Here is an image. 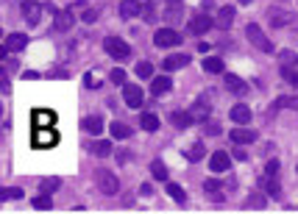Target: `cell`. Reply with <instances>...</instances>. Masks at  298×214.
<instances>
[{
    "mask_svg": "<svg viewBox=\"0 0 298 214\" xmlns=\"http://www.w3.org/2000/svg\"><path fill=\"white\" fill-rule=\"evenodd\" d=\"M203 70L212 72V75H217V72H223L226 67H223V59H217V56H206V59H203Z\"/></svg>",
    "mask_w": 298,
    "mask_h": 214,
    "instance_id": "7402d4cb",
    "label": "cell"
},
{
    "mask_svg": "<svg viewBox=\"0 0 298 214\" xmlns=\"http://www.w3.org/2000/svg\"><path fill=\"white\" fill-rule=\"evenodd\" d=\"M234 14H237V9H234V6H223V9H217L215 25H217V28H232V23H234Z\"/></svg>",
    "mask_w": 298,
    "mask_h": 214,
    "instance_id": "4fadbf2b",
    "label": "cell"
},
{
    "mask_svg": "<svg viewBox=\"0 0 298 214\" xmlns=\"http://www.w3.org/2000/svg\"><path fill=\"white\" fill-rule=\"evenodd\" d=\"M203 189H206L209 195H215V192L220 189V181H206V184H203Z\"/></svg>",
    "mask_w": 298,
    "mask_h": 214,
    "instance_id": "7bdbcfd3",
    "label": "cell"
},
{
    "mask_svg": "<svg viewBox=\"0 0 298 214\" xmlns=\"http://www.w3.org/2000/svg\"><path fill=\"white\" fill-rule=\"evenodd\" d=\"M72 12L70 9H61V12H56V31H70L72 28Z\"/></svg>",
    "mask_w": 298,
    "mask_h": 214,
    "instance_id": "d6986e66",
    "label": "cell"
},
{
    "mask_svg": "<svg viewBox=\"0 0 298 214\" xmlns=\"http://www.w3.org/2000/svg\"><path fill=\"white\" fill-rule=\"evenodd\" d=\"M81 128L90 134H101L103 131V117H98V114H92V117H84L81 120Z\"/></svg>",
    "mask_w": 298,
    "mask_h": 214,
    "instance_id": "44dd1931",
    "label": "cell"
},
{
    "mask_svg": "<svg viewBox=\"0 0 298 214\" xmlns=\"http://www.w3.org/2000/svg\"><path fill=\"white\" fill-rule=\"evenodd\" d=\"M28 48V36L25 34H9L6 36V50H12V53H20V50Z\"/></svg>",
    "mask_w": 298,
    "mask_h": 214,
    "instance_id": "5bb4252c",
    "label": "cell"
},
{
    "mask_svg": "<svg viewBox=\"0 0 298 214\" xmlns=\"http://www.w3.org/2000/svg\"><path fill=\"white\" fill-rule=\"evenodd\" d=\"M167 23H179V17H181V6H179V0H170V6H167Z\"/></svg>",
    "mask_w": 298,
    "mask_h": 214,
    "instance_id": "f546056e",
    "label": "cell"
},
{
    "mask_svg": "<svg viewBox=\"0 0 298 214\" xmlns=\"http://www.w3.org/2000/svg\"><path fill=\"white\" fill-rule=\"evenodd\" d=\"M234 159H237V161H245V159H248V156H245L243 150H234Z\"/></svg>",
    "mask_w": 298,
    "mask_h": 214,
    "instance_id": "bcb514c9",
    "label": "cell"
},
{
    "mask_svg": "<svg viewBox=\"0 0 298 214\" xmlns=\"http://www.w3.org/2000/svg\"><path fill=\"white\" fill-rule=\"evenodd\" d=\"M203 156H206V148H203V142H195L190 150H187V159H190L192 164H195V161H201Z\"/></svg>",
    "mask_w": 298,
    "mask_h": 214,
    "instance_id": "83f0119b",
    "label": "cell"
},
{
    "mask_svg": "<svg viewBox=\"0 0 298 214\" xmlns=\"http://www.w3.org/2000/svg\"><path fill=\"white\" fill-rule=\"evenodd\" d=\"M170 89H173L170 75H156L154 81H151V92H154V95H167Z\"/></svg>",
    "mask_w": 298,
    "mask_h": 214,
    "instance_id": "9a60e30c",
    "label": "cell"
},
{
    "mask_svg": "<svg viewBox=\"0 0 298 214\" xmlns=\"http://www.w3.org/2000/svg\"><path fill=\"white\" fill-rule=\"evenodd\" d=\"M109 131H112L114 139H128V137H131V128H128L125 123H112V125H109Z\"/></svg>",
    "mask_w": 298,
    "mask_h": 214,
    "instance_id": "cb8c5ba5",
    "label": "cell"
},
{
    "mask_svg": "<svg viewBox=\"0 0 298 214\" xmlns=\"http://www.w3.org/2000/svg\"><path fill=\"white\" fill-rule=\"evenodd\" d=\"M229 167H232V156L229 153L217 150L215 156H209V170H212V173H226Z\"/></svg>",
    "mask_w": 298,
    "mask_h": 214,
    "instance_id": "ba28073f",
    "label": "cell"
},
{
    "mask_svg": "<svg viewBox=\"0 0 298 214\" xmlns=\"http://www.w3.org/2000/svg\"><path fill=\"white\" fill-rule=\"evenodd\" d=\"M139 12H142V6H139L137 0H123V3H120V17H123V20L137 17Z\"/></svg>",
    "mask_w": 298,
    "mask_h": 214,
    "instance_id": "ac0fdd59",
    "label": "cell"
},
{
    "mask_svg": "<svg viewBox=\"0 0 298 214\" xmlns=\"http://www.w3.org/2000/svg\"><path fill=\"white\" fill-rule=\"evenodd\" d=\"M209 114H212V100H209V95L203 92V95L198 97L195 103H192L190 117H192V123H206V120H209Z\"/></svg>",
    "mask_w": 298,
    "mask_h": 214,
    "instance_id": "5b68a950",
    "label": "cell"
},
{
    "mask_svg": "<svg viewBox=\"0 0 298 214\" xmlns=\"http://www.w3.org/2000/svg\"><path fill=\"white\" fill-rule=\"evenodd\" d=\"M287 106H290V109H298V100H295L292 95H287V97H279V100L273 103V109H287Z\"/></svg>",
    "mask_w": 298,
    "mask_h": 214,
    "instance_id": "e575fe53",
    "label": "cell"
},
{
    "mask_svg": "<svg viewBox=\"0 0 298 214\" xmlns=\"http://www.w3.org/2000/svg\"><path fill=\"white\" fill-rule=\"evenodd\" d=\"M295 170H298V167H295Z\"/></svg>",
    "mask_w": 298,
    "mask_h": 214,
    "instance_id": "816d5d0a",
    "label": "cell"
},
{
    "mask_svg": "<svg viewBox=\"0 0 298 214\" xmlns=\"http://www.w3.org/2000/svg\"><path fill=\"white\" fill-rule=\"evenodd\" d=\"M139 123H142V128L145 131H156V128H159V117H156V114H142V117H139Z\"/></svg>",
    "mask_w": 298,
    "mask_h": 214,
    "instance_id": "f1b7e54d",
    "label": "cell"
},
{
    "mask_svg": "<svg viewBox=\"0 0 298 214\" xmlns=\"http://www.w3.org/2000/svg\"><path fill=\"white\" fill-rule=\"evenodd\" d=\"M123 97H125V103H128L131 109H139V106H142V89H139V86H134V83H125Z\"/></svg>",
    "mask_w": 298,
    "mask_h": 214,
    "instance_id": "8fae6325",
    "label": "cell"
},
{
    "mask_svg": "<svg viewBox=\"0 0 298 214\" xmlns=\"http://www.w3.org/2000/svg\"><path fill=\"white\" fill-rule=\"evenodd\" d=\"M6 197H23V189H17V186L14 189H3L0 186V200H6Z\"/></svg>",
    "mask_w": 298,
    "mask_h": 214,
    "instance_id": "74e56055",
    "label": "cell"
},
{
    "mask_svg": "<svg viewBox=\"0 0 298 214\" xmlns=\"http://www.w3.org/2000/svg\"><path fill=\"white\" fill-rule=\"evenodd\" d=\"M95 181H98V189H101L103 195H117L120 192L117 175L109 173V170H95Z\"/></svg>",
    "mask_w": 298,
    "mask_h": 214,
    "instance_id": "277c9868",
    "label": "cell"
},
{
    "mask_svg": "<svg viewBox=\"0 0 298 214\" xmlns=\"http://www.w3.org/2000/svg\"><path fill=\"white\" fill-rule=\"evenodd\" d=\"M281 78H284V81H290L292 86H298V72L295 70H281Z\"/></svg>",
    "mask_w": 298,
    "mask_h": 214,
    "instance_id": "f35d334b",
    "label": "cell"
},
{
    "mask_svg": "<svg viewBox=\"0 0 298 214\" xmlns=\"http://www.w3.org/2000/svg\"><path fill=\"white\" fill-rule=\"evenodd\" d=\"M0 34H3V31H0Z\"/></svg>",
    "mask_w": 298,
    "mask_h": 214,
    "instance_id": "f907efd6",
    "label": "cell"
},
{
    "mask_svg": "<svg viewBox=\"0 0 298 214\" xmlns=\"http://www.w3.org/2000/svg\"><path fill=\"white\" fill-rule=\"evenodd\" d=\"M56 186H59V181H45V184H42V189H45V192H53Z\"/></svg>",
    "mask_w": 298,
    "mask_h": 214,
    "instance_id": "ee69618b",
    "label": "cell"
},
{
    "mask_svg": "<svg viewBox=\"0 0 298 214\" xmlns=\"http://www.w3.org/2000/svg\"><path fill=\"white\" fill-rule=\"evenodd\" d=\"M34 128H48V125L56 123V114L50 109H34Z\"/></svg>",
    "mask_w": 298,
    "mask_h": 214,
    "instance_id": "30bf717a",
    "label": "cell"
},
{
    "mask_svg": "<svg viewBox=\"0 0 298 214\" xmlns=\"http://www.w3.org/2000/svg\"><path fill=\"white\" fill-rule=\"evenodd\" d=\"M34 208H39V211H50V208H53V200L48 197V192L39 195V197H34Z\"/></svg>",
    "mask_w": 298,
    "mask_h": 214,
    "instance_id": "1f68e13d",
    "label": "cell"
},
{
    "mask_svg": "<svg viewBox=\"0 0 298 214\" xmlns=\"http://www.w3.org/2000/svg\"><path fill=\"white\" fill-rule=\"evenodd\" d=\"M212 25H215V20L209 17V14H198V17H192V23L187 25V28H190L192 36H203L209 28H212Z\"/></svg>",
    "mask_w": 298,
    "mask_h": 214,
    "instance_id": "52a82bcc",
    "label": "cell"
},
{
    "mask_svg": "<svg viewBox=\"0 0 298 214\" xmlns=\"http://www.w3.org/2000/svg\"><path fill=\"white\" fill-rule=\"evenodd\" d=\"M92 150H95L98 156H109V153H112V142L101 139V142H95V145H92Z\"/></svg>",
    "mask_w": 298,
    "mask_h": 214,
    "instance_id": "d590c367",
    "label": "cell"
},
{
    "mask_svg": "<svg viewBox=\"0 0 298 214\" xmlns=\"http://www.w3.org/2000/svg\"><path fill=\"white\" fill-rule=\"evenodd\" d=\"M23 17L28 20V25H39V20H42V6L36 3V0H25V3H23Z\"/></svg>",
    "mask_w": 298,
    "mask_h": 214,
    "instance_id": "9c48e42d",
    "label": "cell"
},
{
    "mask_svg": "<svg viewBox=\"0 0 298 214\" xmlns=\"http://www.w3.org/2000/svg\"><path fill=\"white\" fill-rule=\"evenodd\" d=\"M245 208H265V197L262 195H251L245 200Z\"/></svg>",
    "mask_w": 298,
    "mask_h": 214,
    "instance_id": "8d00e7d4",
    "label": "cell"
},
{
    "mask_svg": "<svg viewBox=\"0 0 298 214\" xmlns=\"http://www.w3.org/2000/svg\"><path fill=\"white\" fill-rule=\"evenodd\" d=\"M276 173H279V161L270 159V161H268V167H265V175H276Z\"/></svg>",
    "mask_w": 298,
    "mask_h": 214,
    "instance_id": "60d3db41",
    "label": "cell"
},
{
    "mask_svg": "<svg viewBox=\"0 0 298 214\" xmlns=\"http://www.w3.org/2000/svg\"><path fill=\"white\" fill-rule=\"evenodd\" d=\"M170 123L176 128H187V125H192V117H190V112H173L170 114Z\"/></svg>",
    "mask_w": 298,
    "mask_h": 214,
    "instance_id": "d4e9b609",
    "label": "cell"
},
{
    "mask_svg": "<svg viewBox=\"0 0 298 214\" xmlns=\"http://www.w3.org/2000/svg\"><path fill=\"white\" fill-rule=\"evenodd\" d=\"M103 48H106V53L112 56V59H117V61H125L128 56H131V48H128L120 36H106Z\"/></svg>",
    "mask_w": 298,
    "mask_h": 214,
    "instance_id": "3957f363",
    "label": "cell"
},
{
    "mask_svg": "<svg viewBox=\"0 0 298 214\" xmlns=\"http://www.w3.org/2000/svg\"><path fill=\"white\" fill-rule=\"evenodd\" d=\"M3 56H6V45H0V59H3Z\"/></svg>",
    "mask_w": 298,
    "mask_h": 214,
    "instance_id": "c3c4849f",
    "label": "cell"
},
{
    "mask_svg": "<svg viewBox=\"0 0 298 214\" xmlns=\"http://www.w3.org/2000/svg\"><path fill=\"white\" fill-rule=\"evenodd\" d=\"M56 142H59V131H56L53 125H48V128H34V139H31L34 148L48 150V148H53Z\"/></svg>",
    "mask_w": 298,
    "mask_h": 214,
    "instance_id": "6da1fadb",
    "label": "cell"
},
{
    "mask_svg": "<svg viewBox=\"0 0 298 214\" xmlns=\"http://www.w3.org/2000/svg\"><path fill=\"white\" fill-rule=\"evenodd\" d=\"M279 64H281V70H292V67L298 64V56L290 53V50H284V53H281V59H279Z\"/></svg>",
    "mask_w": 298,
    "mask_h": 214,
    "instance_id": "4dcf8cb0",
    "label": "cell"
},
{
    "mask_svg": "<svg viewBox=\"0 0 298 214\" xmlns=\"http://www.w3.org/2000/svg\"><path fill=\"white\" fill-rule=\"evenodd\" d=\"M134 72H137L139 78H151V75H154V64H151V61H139Z\"/></svg>",
    "mask_w": 298,
    "mask_h": 214,
    "instance_id": "836d02e7",
    "label": "cell"
},
{
    "mask_svg": "<svg viewBox=\"0 0 298 214\" xmlns=\"http://www.w3.org/2000/svg\"><path fill=\"white\" fill-rule=\"evenodd\" d=\"M206 134H220V125H217V123H206Z\"/></svg>",
    "mask_w": 298,
    "mask_h": 214,
    "instance_id": "f6af8a7d",
    "label": "cell"
},
{
    "mask_svg": "<svg viewBox=\"0 0 298 214\" xmlns=\"http://www.w3.org/2000/svg\"><path fill=\"white\" fill-rule=\"evenodd\" d=\"M151 173H154L156 181H167V167H165V161H162V159L151 161Z\"/></svg>",
    "mask_w": 298,
    "mask_h": 214,
    "instance_id": "484cf974",
    "label": "cell"
},
{
    "mask_svg": "<svg viewBox=\"0 0 298 214\" xmlns=\"http://www.w3.org/2000/svg\"><path fill=\"white\" fill-rule=\"evenodd\" d=\"M229 117L234 120V125H248L251 123V109L240 103V106H234L232 112H229Z\"/></svg>",
    "mask_w": 298,
    "mask_h": 214,
    "instance_id": "e0dca14e",
    "label": "cell"
},
{
    "mask_svg": "<svg viewBox=\"0 0 298 214\" xmlns=\"http://www.w3.org/2000/svg\"><path fill=\"white\" fill-rule=\"evenodd\" d=\"M262 186H265V192H268L270 197H279V195H281V186L276 184L273 175H265V178H262Z\"/></svg>",
    "mask_w": 298,
    "mask_h": 214,
    "instance_id": "4316f807",
    "label": "cell"
},
{
    "mask_svg": "<svg viewBox=\"0 0 298 214\" xmlns=\"http://www.w3.org/2000/svg\"><path fill=\"white\" fill-rule=\"evenodd\" d=\"M190 61H192V59H190L187 53H173V56H167L162 67H165V70H181V67H187Z\"/></svg>",
    "mask_w": 298,
    "mask_h": 214,
    "instance_id": "2e32d148",
    "label": "cell"
},
{
    "mask_svg": "<svg viewBox=\"0 0 298 214\" xmlns=\"http://www.w3.org/2000/svg\"><path fill=\"white\" fill-rule=\"evenodd\" d=\"M245 36H248V42L254 45V48H259L262 53H273V42H270L268 36L262 34V28H259L257 23L245 25Z\"/></svg>",
    "mask_w": 298,
    "mask_h": 214,
    "instance_id": "7a4b0ae2",
    "label": "cell"
},
{
    "mask_svg": "<svg viewBox=\"0 0 298 214\" xmlns=\"http://www.w3.org/2000/svg\"><path fill=\"white\" fill-rule=\"evenodd\" d=\"M229 137H232V142H234V145H251L254 139H257V134L251 131V128H243V125H237V128H234V131L229 134Z\"/></svg>",
    "mask_w": 298,
    "mask_h": 214,
    "instance_id": "7c38bea8",
    "label": "cell"
},
{
    "mask_svg": "<svg viewBox=\"0 0 298 214\" xmlns=\"http://www.w3.org/2000/svg\"><path fill=\"white\" fill-rule=\"evenodd\" d=\"M112 83H125V70H112Z\"/></svg>",
    "mask_w": 298,
    "mask_h": 214,
    "instance_id": "b9f144b4",
    "label": "cell"
},
{
    "mask_svg": "<svg viewBox=\"0 0 298 214\" xmlns=\"http://www.w3.org/2000/svg\"><path fill=\"white\" fill-rule=\"evenodd\" d=\"M81 20H84V23H95V20H98V12H95V9H87V12L81 14Z\"/></svg>",
    "mask_w": 298,
    "mask_h": 214,
    "instance_id": "ab89813d",
    "label": "cell"
},
{
    "mask_svg": "<svg viewBox=\"0 0 298 214\" xmlns=\"http://www.w3.org/2000/svg\"><path fill=\"white\" fill-rule=\"evenodd\" d=\"M270 20H273V23L281 28V25H290L292 23V14H287V12H270Z\"/></svg>",
    "mask_w": 298,
    "mask_h": 214,
    "instance_id": "d6a6232c",
    "label": "cell"
},
{
    "mask_svg": "<svg viewBox=\"0 0 298 214\" xmlns=\"http://www.w3.org/2000/svg\"><path fill=\"white\" fill-rule=\"evenodd\" d=\"M154 42L156 48H173V45H181V34L173 28H159L154 34Z\"/></svg>",
    "mask_w": 298,
    "mask_h": 214,
    "instance_id": "8992f818",
    "label": "cell"
},
{
    "mask_svg": "<svg viewBox=\"0 0 298 214\" xmlns=\"http://www.w3.org/2000/svg\"><path fill=\"white\" fill-rule=\"evenodd\" d=\"M203 9H206V12L209 9H215V0H203Z\"/></svg>",
    "mask_w": 298,
    "mask_h": 214,
    "instance_id": "7dc6e473",
    "label": "cell"
},
{
    "mask_svg": "<svg viewBox=\"0 0 298 214\" xmlns=\"http://www.w3.org/2000/svg\"><path fill=\"white\" fill-rule=\"evenodd\" d=\"M226 89L234 92V95H245V92H248V83L237 75H226Z\"/></svg>",
    "mask_w": 298,
    "mask_h": 214,
    "instance_id": "ffe728a7",
    "label": "cell"
},
{
    "mask_svg": "<svg viewBox=\"0 0 298 214\" xmlns=\"http://www.w3.org/2000/svg\"><path fill=\"white\" fill-rule=\"evenodd\" d=\"M167 195L173 197L176 203H187V192L181 189L179 184H173V181H170V178H167Z\"/></svg>",
    "mask_w": 298,
    "mask_h": 214,
    "instance_id": "603a6c76",
    "label": "cell"
},
{
    "mask_svg": "<svg viewBox=\"0 0 298 214\" xmlns=\"http://www.w3.org/2000/svg\"><path fill=\"white\" fill-rule=\"evenodd\" d=\"M240 3H251V0H240Z\"/></svg>",
    "mask_w": 298,
    "mask_h": 214,
    "instance_id": "681fc988",
    "label": "cell"
}]
</instances>
